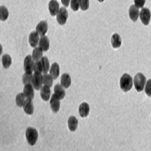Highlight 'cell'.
Instances as JSON below:
<instances>
[{
    "label": "cell",
    "mask_w": 151,
    "mask_h": 151,
    "mask_svg": "<svg viewBox=\"0 0 151 151\" xmlns=\"http://www.w3.org/2000/svg\"><path fill=\"white\" fill-rule=\"evenodd\" d=\"M120 85L123 91L128 92L130 91L133 85L132 77L128 74H124L120 79Z\"/></svg>",
    "instance_id": "6da1fadb"
},
{
    "label": "cell",
    "mask_w": 151,
    "mask_h": 151,
    "mask_svg": "<svg viewBox=\"0 0 151 151\" xmlns=\"http://www.w3.org/2000/svg\"><path fill=\"white\" fill-rule=\"evenodd\" d=\"M146 78L142 73H138L135 76L134 79V84L136 90L138 92H141L144 90L146 85Z\"/></svg>",
    "instance_id": "7a4b0ae2"
},
{
    "label": "cell",
    "mask_w": 151,
    "mask_h": 151,
    "mask_svg": "<svg viewBox=\"0 0 151 151\" xmlns=\"http://www.w3.org/2000/svg\"><path fill=\"white\" fill-rule=\"evenodd\" d=\"M26 136L29 144L33 146L36 144L38 138V132L35 128H28L26 131Z\"/></svg>",
    "instance_id": "3957f363"
},
{
    "label": "cell",
    "mask_w": 151,
    "mask_h": 151,
    "mask_svg": "<svg viewBox=\"0 0 151 151\" xmlns=\"http://www.w3.org/2000/svg\"><path fill=\"white\" fill-rule=\"evenodd\" d=\"M42 83V76L41 73L35 72L32 81V84L34 88L36 90H41Z\"/></svg>",
    "instance_id": "277c9868"
},
{
    "label": "cell",
    "mask_w": 151,
    "mask_h": 151,
    "mask_svg": "<svg viewBox=\"0 0 151 151\" xmlns=\"http://www.w3.org/2000/svg\"><path fill=\"white\" fill-rule=\"evenodd\" d=\"M34 65L35 63L33 58L30 55L26 56L24 62V67L26 73L32 74L34 70Z\"/></svg>",
    "instance_id": "5b68a950"
},
{
    "label": "cell",
    "mask_w": 151,
    "mask_h": 151,
    "mask_svg": "<svg viewBox=\"0 0 151 151\" xmlns=\"http://www.w3.org/2000/svg\"><path fill=\"white\" fill-rule=\"evenodd\" d=\"M139 17L145 26H148L151 17V14L148 8H142L140 12Z\"/></svg>",
    "instance_id": "8992f818"
},
{
    "label": "cell",
    "mask_w": 151,
    "mask_h": 151,
    "mask_svg": "<svg viewBox=\"0 0 151 151\" xmlns=\"http://www.w3.org/2000/svg\"><path fill=\"white\" fill-rule=\"evenodd\" d=\"M68 14L65 7H61L57 14V21L60 25H64L68 19Z\"/></svg>",
    "instance_id": "52a82bcc"
},
{
    "label": "cell",
    "mask_w": 151,
    "mask_h": 151,
    "mask_svg": "<svg viewBox=\"0 0 151 151\" xmlns=\"http://www.w3.org/2000/svg\"><path fill=\"white\" fill-rule=\"evenodd\" d=\"M60 99L58 96L54 94L52 95L51 99H50V106H51L52 110L55 113H56L59 111L60 108Z\"/></svg>",
    "instance_id": "ba28073f"
},
{
    "label": "cell",
    "mask_w": 151,
    "mask_h": 151,
    "mask_svg": "<svg viewBox=\"0 0 151 151\" xmlns=\"http://www.w3.org/2000/svg\"><path fill=\"white\" fill-rule=\"evenodd\" d=\"M50 15L54 17L56 15L59 10V4L56 0H51L48 4Z\"/></svg>",
    "instance_id": "9c48e42d"
},
{
    "label": "cell",
    "mask_w": 151,
    "mask_h": 151,
    "mask_svg": "<svg viewBox=\"0 0 151 151\" xmlns=\"http://www.w3.org/2000/svg\"><path fill=\"white\" fill-rule=\"evenodd\" d=\"M139 15L140 11L138 8L135 5L131 6L129 9V15L131 19L134 22H136L138 20V17H139Z\"/></svg>",
    "instance_id": "30bf717a"
},
{
    "label": "cell",
    "mask_w": 151,
    "mask_h": 151,
    "mask_svg": "<svg viewBox=\"0 0 151 151\" xmlns=\"http://www.w3.org/2000/svg\"><path fill=\"white\" fill-rule=\"evenodd\" d=\"M36 32L40 35L44 36L48 30V24L46 21H42L37 25L36 28Z\"/></svg>",
    "instance_id": "8fae6325"
},
{
    "label": "cell",
    "mask_w": 151,
    "mask_h": 151,
    "mask_svg": "<svg viewBox=\"0 0 151 151\" xmlns=\"http://www.w3.org/2000/svg\"><path fill=\"white\" fill-rule=\"evenodd\" d=\"M24 94L26 97L30 100H33L34 98V90L33 85L31 83L25 85L24 88Z\"/></svg>",
    "instance_id": "7c38bea8"
},
{
    "label": "cell",
    "mask_w": 151,
    "mask_h": 151,
    "mask_svg": "<svg viewBox=\"0 0 151 151\" xmlns=\"http://www.w3.org/2000/svg\"><path fill=\"white\" fill-rule=\"evenodd\" d=\"M23 108L25 112H26L27 114L32 115L33 113V111H34V107H33V104L32 103V100L27 99V100H26V102H25L23 105Z\"/></svg>",
    "instance_id": "4fadbf2b"
},
{
    "label": "cell",
    "mask_w": 151,
    "mask_h": 151,
    "mask_svg": "<svg viewBox=\"0 0 151 151\" xmlns=\"http://www.w3.org/2000/svg\"><path fill=\"white\" fill-rule=\"evenodd\" d=\"M40 41L39 34L37 32H33L29 36V43L32 47H36Z\"/></svg>",
    "instance_id": "5bb4252c"
},
{
    "label": "cell",
    "mask_w": 151,
    "mask_h": 151,
    "mask_svg": "<svg viewBox=\"0 0 151 151\" xmlns=\"http://www.w3.org/2000/svg\"><path fill=\"white\" fill-rule=\"evenodd\" d=\"M79 112L81 117H86L89 114L90 112V106L87 103L83 102L82 103L79 108Z\"/></svg>",
    "instance_id": "9a60e30c"
},
{
    "label": "cell",
    "mask_w": 151,
    "mask_h": 151,
    "mask_svg": "<svg viewBox=\"0 0 151 151\" xmlns=\"http://www.w3.org/2000/svg\"><path fill=\"white\" fill-rule=\"evenodd\" d=\"M40 47L43 50L44 52H46L49 49L50 41L48 37L45 35L41 36L39 41Z\"/></svg>",
    "instance_id": "2e32d148"
},
{
    "label": "cell",
    "mask_w": 151,
    "mask_h": 151,
    "mask_svg": "<svg viewBox=\"0 0 151 151\" xmlns=\"http://www.w3.org/2000/svg\"><path fill=\"white\" fill-rule=\"evenodd\" d=\"M111 44L113 48H119L122 45V40L120 35L117 33H114L111 37Z\"/></svg>",
    "instance_id": "e0dca14e"
},
{
    "label": "cell",
    "mask_w": 151,
    "mask_h": 151,
    "mask_svg": "<svg viewBox=\"0 0 151 151\" xmlns=\"http://www.w3.org/2000/svg\"><path fill=\"white\" fill-rule=\"evenodd\" d=\"M60 82H61V85L63 87L65 88H68L70 86L71 83V79L70 75L67 73L63 74L61 77Z\"/></svg>",
    "instance_id": "ac0fdd59"
},
{
    "label": "cell",
    "mask_w": 151,
    "mask_h": 151,
    "mask_svg": "<svg viewBox=\"0 0 151 151\" xmlns=\"http://www.w3.org/2000/svg\"><path fill=\"white\" fill-rule=\"evenodd\" d=\"M59 66L58 64L55 62L52 65L51 68L50 69V74L52 76L53 79H56L59 75Z\"/></svg>",
    "instance_id": "d6986e66"
},
{
    "label": "cell",
    "mask_w": 151,
    "mask_h": 151,
    "mask_svg": "<svg viewBox=\"0 0 151 151\" xmlns=\"http://www.w3.org/2000/svg\"><path fill=\"white\" fill-rule=\"evenodd\" d=\"M68 125L69 129L73 132L76 130L78 126V120L74 116H71L68 120Z\"/></svg>",
    "instance_id": "ffe728a7"
},
{
    "label": "cell",
    "mask_w": 151,
    "mask_h": 151,
    "mask_svg": "<svg viewBox=\"0 0 151 151\" xmlns=\"http://www.w3.org/2000/svg\"><path fill=\"white\" fill-rule=\"evenodd\" d=\"M51 91H50V87L48 86H42L41 89V96L44 101H48L50 97Z\"/></svg>",
    "instance_id": "44dd1931"
},
{
    "label": "cell",
    "mask_w": 151,
    "mask_h": 151,
    "mask_svg": "<svg viewBox=\"0 0 151 151\" xmlns=\"http://www.w3.org/2000/svg\"><path fill=\"white\" fill-rule=\"evenodd\" d=\"M55 94L60 100H62L64 98V97L65 96V91L61 85L57 84L55 85Z\"/></svg>",
    "instance_id": "7402d4cb"
},
{
    "label": "cell",
    "mask_w": 151,
    "mask_h": 151,
    "mask_svg": "<svg viewBox=\"0 0 151 151\" xmlns=\"http://www.w3.org/2000/svg\"><path fill=\"white\" fill-rule=\"evenodd\" d=\"M42 54L43 50L40 47H36L33 50L32 58L35 61L40 60L42 58Z\"/></svg>",
    "instance_id": "603a6c76"
},
{
    "label": "cell",
    "mask_w": 151,
    "mask_h": 151,
    "mask_svg": "<svg viewBox=\"0 0 151 151\" xmlns=\"http://www.w3.org/2000/svg\"><path fill=\"white\" fill-rule=\"evenodd\" d=\"M42 82L45 85L48 86L50 88L53 85V78H52V76L50 74L45 73L42 76Z\"/></svg>",
    "instance_id": "cb8c5ba5"
},
{
    "label": "cell",
    "mask_w": 151,
    "mask_h": 151,
    "mask_svg": "<svg viewBox=\"0 0 151 151\" xmlns=\"http://www.w3.org/2000/svg\"><path fill=\"white\" fill-rule=\"evenodd\" d=\"M26 96L24 94V93H21L19 94H18L17 96L16 97V103L17 105L19 106V107H22L23 106L25 102H26Z\"/></svg>",
    "instance_id": "d4e9b609"
},
{
    "label": "cell",
    "mask_w": 151,
    "mask_h": 151,
    "mask_svg": "<svg viewBox=\"0 0 151 151\" xmlns=\"http://www.w3.org/2000/svg\"><path fill=\"white\" fill-rule=\"evenodd\" d=\"M9 17V12L7 9L2 6L0 7V20L1 21H6Z\"/></svg>",
    "instance_id": "484cf974"
},
{
    "label": "cell",
    "mask_w": 151,
    "mask_h": 151,
    "mask_svg": "<svg viewBox=\"0 0 151 151\" xmlns=\"http://www.w3.org/2000/svg\"><path fill=\"white\" fill-rule=\"evenodd\" d=\"M3 65L4 68H8L12 64V58L9 55H4L2 58Z\"/></svg>",
    "instance_id": "4316f807"
},
{
    "label": "cell",
    "mask_w": 151,
    "mask_h": 151,
    "mask_svg": "<svg viewBox=\"0 0 151 151\" xmlns=\"http://www.w3.org/2000/svg\"><path fill=\"white\" fill-rule=\"evenodd\" d=\"M41 61H42V67H43L42 72L44 73H47L48 71V70H50L49 60L47 57H43L41 59Z\"/></svg>",
    "instance_id": "83f0119b"
},
{
    "label": "cell",
    "mask_w": 151,
    "mask_h": 151,
    "mask_svg": "<svg viewBox=\"0 0 151 151\" xmlns=\"http://www.w3.org/2000/svg\"><path fill=\"white\" fill-rule=\"evenodd\" d=\"M32 78H33L32 74L26 73L23 75V77H22L23 83L24 85H27V84H29V83L32 84Z\"/></svg>",
    "instance_id": "f1b7e54d"
},
{
    "label": "cell",
    "mask_w": 151,
    "mask_h": 151,
    "mask_svg": "<svg viewBox=\"0 0 151 151\" xmlns=\"http://www.w3.org/2000/svg\"><path fill=\"white\" fill-rule=\"evenodd\" d=\"M70 4L71 9L74 12H76L80 7V0H71Z\"/></svg>",
    "instance_id": "f546056e"
},
{
    "label": "cell",
    "mask_w": 151,
    "mask_h": 151,
    "mask_svg": "<svg viewBox=\"0 0 151 151\" xmlns=\"http://www.w3.org/2000/svg\"><path fill=\"white\" fill-rule=\"evenodd\" d=\"M90 7L89 0H80V7L82 10L85 11Z\"/></svg>",
    "instance_id": "4dcf8cb0"
},
{
    "label": "cell",
    "mask_w": 151,
    "mask_h": 151,
    "mask_svg": "<svg viewBox=\"0 0 151 151\" xmlns=\"http://www.w3.org/2000/svg\"><path fill=\"white\" fill-rule=\"evenodd\" d=\"M34 71L35 72H38V73H42L43 71V67H42V64L41 60L36 61V62L35 64L34 65Z\"/></svg>",
    "instance_id": "1f68e13d"
},
{
    "label": "cell",
    "mask_w": 151,
    "mask_h": 151,
    "mask_svg": "<svg viewBox=\"0 0 151 151\" xmlns=\"http://www.w3.org/2000/svg\"><path fill=\"white\" fill-rule=\"evenodd\" d=\"M145 93L149 96L151 97V79L147 81L145 86Z\"/></svg>",
    "instance_id": "d6a6232c"
},
{
    "label": "cell",
    "mask_w": 151,
    "mask_h": 151,
    "mask_svg": "<svg viewBox=\"0 0 151 151\" xmlns=\"http://www.w3.org/2000/svg\"><path fill=\"white\" fill-rule=\"evenodd\" d=\"M146 3V0H134V5L139 8H143Z\"/></svg>",
    "instance_id": "836d02e7"
},
{
    "label": "cell",
    "mask_w": 151,
    "mask_h": 151,
    "mask_svg": "<svg viewBox=\"0 0 151 151\" xmlns=\"http://www.w3.org/2000/svg\"><path fill=\"white\" fill-rule=\"evenodd\" d=\"M71 0H61V2L62 4L64 5L65 7H68Z\"/></svg>",
    "instance_id": "e575fe53"
},
{
    "label": "cell",
    "mask_w": 151,
    "mask_h": 151,
    "mask_svg": "<svg viewBox=\"0 0 151 151\" xmlns=\"http://www.w3.org/2000/svg\"><path fill=\"white\" fill-rule=\"evenodd\" d=\"M2 52H3V47H2V45H1V44H0V55H1Z\"/></svg>",
    "instance_id": "d590c367"
},
{
    "label": "cell",
    "mask_w": 151,
    "mask_h": 151,
    "mask_svg": "<svg viewBox=\"0 0 151 151\" xmlns=\"http://www.w3.org/2000/svg\"><path fill=\"white\" fill-rule=\"evenodd\" d=\"M97 1H98L99 2H100V3H102V2L104 1V0H97Z\"/></svg>",
    "instance_id": "8d00e7d4"
}]
</instances>
